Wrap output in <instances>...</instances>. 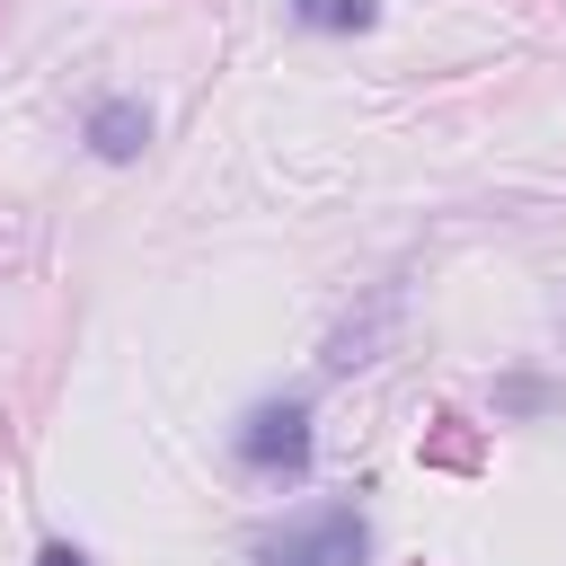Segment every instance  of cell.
I'll return each instance as SVG.
<instances>
[{
    "mask_svg": "<svg viewBox=\"0 0 566 566\" xmlns=\"http://www.w3.org/2000/svg\"><path fill=\"white\" fill-rule=\"evenodd\" d=\"M256 566H371V522L354 504H327L310 522H283L256 539Z\"/></svg>",
    "mask_w": 566,
    "mask_h": 566,
    "instance_id": "1",
    "label": "cell"
},
{
    "mask_svg": "<svg viewBox=\"0 0 566 566\" xmlns=\"http://www.w3.org/2000/svg\"><path fill=\"white\" fill-rule=\"evenodd\" d=\"M239 469H256V478H301V469H310V407H301V398L248 407V424H239Z\"/></svg>",
    "mask_w": 566,
    "mask_h": 566,
    "instance_id": "2",
    "label": "cell"
},
{
    "mask_svg": "<svg viewBox=\"0 0 566 566\" xmlns=\"http://www.w3.org/2000/svg\"><path fill=\"white\" fill-rule=\"evenodd\" d=\"M142 142H150V106L142 97H97L88 106V150L97 159H142Z\"/></svg>",
    "mask_w": 566,
    "mask_h": 566,
    "instance_id": "3",
    "label": "cell"
},
{
    "mask_svg": "<svg viewBox=\"0 0 566 566\" xmlns=\"http://www.w3.org/2000/svg\"><path fill=\"white\" fill-rule=\"evenodd\" d=\"M389 318H398V292H380V301H371V318H345V327L327 336V371H363V363H380L371 345L389 336Z\"/></svg>",
    "mask_w": 566,
    "mask_h": 566,
    "instance_id": "4",
    "label": "cell"
},
{
    "mask_svg": "<svg viewBox=\"0 0 566 566\" xmlns=\"http://www.w3.org/2000/svg\"><path fill=\"white\" fill-rule=\"evenodd\" d=\"M292 18L301 27H327V35H363L380 18V0H292Z\"/></svg>",
    "mask_w": 566,
    "mask_h": 566,
    "instance_id": "5",
    "label": "cell"
},
{
    "mask_svg": "<svg viewBox=\"0 0 566 566\" xmlns=\"http://www.w3.org/2000/svg\"><path fill=\"white\" fill-rule=\"evenodd\" d=\"M35 566H88V557H80L71 539H44V548H35Z\"/></svg>",
    "mask_w": 566,
    "mask_h": 566,
    "instance_id": "6",
    "label": "cell"
}]
</instances>
